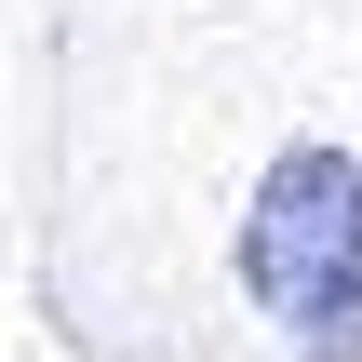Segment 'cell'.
<instances>
[{"mask_svg": "<svg viewBox=\"0 0 362 362\" xmlns=\"http://www.w3.org/2000/svg\"><path fill=\"white\" fill-rule=\"evenodd\" d=\"M242 282L255 309L322 362H362V161L349 148H296L255 215H242Z\"/></svg>", "mask_w": 362, "mask_h": 362, "instance_id": "obj_1", "label": "cell"}]
</instances>
